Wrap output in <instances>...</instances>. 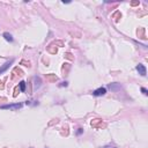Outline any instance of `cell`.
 <instances>
[{"mask_svg":"<svg viewBox=\"0 0 148 148\" xmlns=\"http://www.w3.org/2000/svg\"><path fill=\"white\" fill-rule=\"evenodd\" d=\"M141 92H142V94L144 95H148V90L146 88H141Z\"/></svg>","mask_w":148,"mask_h":148,"instance_id":"52a82bcc","label":"cell"},{"mask_svg":"<svg viewBox=\"0 0 148 148\" xmlns=\"http://www.w3.org/2000/svg\"><path fill=\"white\" fill-rule=\"evenodd\" d=\"M19 84H20V90L23 93V92L26 90V82H24V81H21Z\"/></svg>","mask_w":148,"mask_h":148,"instance_id":"8992f818","label":"cell"},{"mask_svg":"<svg viewBox=\"0 0 148 148\" xmlns=\"http://www.w3.org/2000/svg\"><path fill=\"white\" fill-rule=\"evenodd\" d=\"M81 133H82V130H81V128H79V131H78V134H81Z\"/></svg>","mask_w":148,"mask_h":148,"instance_id":"9c48e42d","label":"cell"},{"mask_svg":"<svg viewBox=\"0 0 148 148\" xmlns=\"http://www.w3.org/2000/svg\"><path fill=\"white\" fill-rule=\"evenodd\" d=\"M136 71L139 72V74H141L142 76H145L146 75V73H147V69H146V67L142 65V64H139V65H136Z\"/></svg>","mask_w":148,"mask_h":148,"instance_id":"6da1fadb","label":"cell"},{"mask_svg":"<svg viewBox=\"0 0 148 148\" xmlns=\"http://www.w3.org/2000/svg\"><path fill=\"white\" fill-rule=\"evenodd\" d=\"M105 93H107V89H105L104 87H101V88H98V89L94 90L93 94H94L95 96H103V95H105Z\"/></svg>","mask_w":148,"mask_h":148,"instance_id":"7a4b0ae2","label":"cell"},{"mask_svg":"<svg viewBox=\"0 0 148 148\" xmlns=\"http://www.w3.org/2000/svg\"><path fill=\"white\" fill-rule=\"evenodd\" d=\"M4 37H5V40H8V42H13V37H12V35H11L9 32H5V34H4Z\"/></svg>","mask_w":148,"mask_h":148,"instance_id":"5b68a950","label":"cell"},{"mask_svg":"<svg viewBox=\"0 0 148 148\" xmlns=\"http://www.w3.org/2000/svg\"><path fill=\"white\" fill-rule=\"evenodd\" d=\"M13 61H14V60H11V61H7L6 64H4V66L0 68V74H1V73H4V72H5V71H6L7 68L9 67V66H11V65L13 64Z\"/></svg>","mask_w":148,"mask_h":148,"instance_id":"277c9868","label":"cell"},{"mask_svg":"<svg viewBox=\"0 0 148 148\" xmlns=\"http://www.w3.org/2000/svg\"><path fill=\"white\" fill-rule=\"evenodd\" d=\"M22 107V104H11V105H2L1 109H12V110H16Z\"/></svg>","mask_w":148,"mask_h":148,"instance_id":"3957f363","label":"cell"},{"mask_svg":"<svg viewBox=\"0 0 148 148\" xmlns=\"http://www.w3.org/2000/svg\"><path fill=\"white\" fill-rule=\"evenodd\" d=\"M102 148H116L115 146H104V147H102Z\"/></svg>","mask_w":148,"mask_h":148,"instance_id":"ba28073f","label":"cell"}]
</instances>
